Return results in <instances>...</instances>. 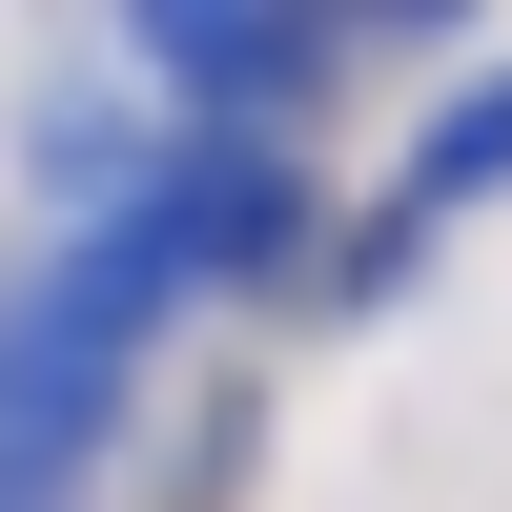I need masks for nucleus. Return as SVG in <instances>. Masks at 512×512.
Here are the masks:
<instances>
[{"label": "nucleus", "instance_id": "f257e3e1", "mask_svg": "<svg viewBox=\"0 0 512 512\" xmlns=\"http://www.w3.org/2000/svg\"><path fill=\"white\" fill-rule=\"evenodd\" d=\"M164 287H185V267H164V226H144V205H123V226H82L41 287H0V512L82 472V431L123 410V369H144Z\"/></svg>", "mask_w": 512, "mask_h": 512}, {"label": "nucleus", "instance_id": "f03ea898", "mask_svg": "<svg viewBox=\"0 0 512 512\" xmlns=\"http://www.w3.org/2000/svg\"><path fill=\"white\" fill-rule=\"evenodd\" d=\"M144 62L185 82V103H287V82H328V21H246V0H164Z\"/></svg>", "mask_w": 512, "mask_h": 512}, {"label": "nucleus", "instance_id": "7ed1b4c3", "mask_svg": "<svg viewBox=\"0 0 512 512\" xmlns=\"http://www.w3.org/2000/svg\"><path fill=\"white\" fill-rule=\"evenodd\" d=\"M472 185H512V103H451V123H431V164H410V205H390V246L431 226V205H472ZM390 246H369V267H390Z\"/></svg>", "mask_w": 512, "mask_h": 512}]
</instances>
